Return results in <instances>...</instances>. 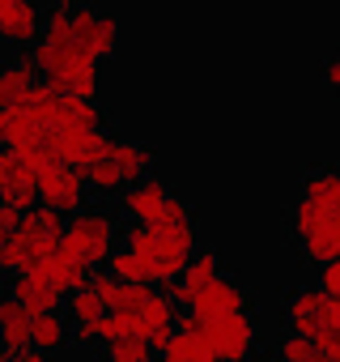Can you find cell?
I'll use <instances>...</instances> for the list:
<instances>
[{
  "label": "cell",
  "instance_id": "1",
  "mask_svg": "<svg viewBox=\"0 0 340 362\" xmlns=\"http://www.w3.org/2000/svg\"><path fill=\"white\" fill-rule=\"evenodd\" d=\"M119 47V22L111 13L85 9V5H64L47 13L43 39L30 52L39 64L43 86L56 94L73 98H94L98 94V69L111 60Z\"/></svg>",
  "mask_w": 340,
  "mask_h": 362
},
{
  "label": "cell",
  "instance_id": "2",
  "mask_svg": "<svg viewBox=\"0 0 340 362\" xmlns=\"http://www.w3.org/2000/svg\"><path fill=\"white\" fill-rule=\"evenodd\" d=\"M289 226L298 252L310 264H340V166H319L302 179Z\"/></svg>",
  "mask_w": 340,
  "mask_h": 362
},
{
  "label": "cell",
  "instance_id": "3",
  "mask_svg": "<svg viewBox=\"0 0 340 362\" xmlns=\"http://www.w3.org/2000/svg\"><path fill=\"white\" fill-rule=\"evenodd\" d=\"M123 247L140 260L145 281L175 286L192 264V256L200 252V235H196V222H175V226L157 222V226H132L123 235Z\"/></svg>",
  "mask_w": 340,
  "mask_h": 362
},
{
  "label": "cell",
  "instance_id": "4",
  "mask_svg": "<svg viewBox=\"0 0 340 362\" xmlns=\"http://www.w3.org/2000/svg\"><path fill=\"white\" fill-rule=\"evenodd\" d=\"M285 324L293 337H306L319 354L340 362V298L323 294L319 286L293 290L285 303Z\"/></svg>",
  "mask_w": 340,
  "mask_h": 362
},
{
  "label": "cell",
  "instance_id": "5",
  "mask_svg": "<svg viewBox=\"0 0 340 362\" xmlns=\"http://www.w3.org/2000/svg\"><path fill=\"white\" fill-rule=\"evenodd\" d=\"M115 252H119V222H115V214L111 209H90V205L77 218H68V226L60 235V247H56V256H64L73 264H85V269L107 264Z\"/></svg>",
  "mask_w": 340,
  "mask_h": 362
},
{
  "label": "cell",
  "instance_id": "6",
  "mask_svg": "<svg viewBox=\"0 0 340 362\" xmlns=\"http://www.w3.org/2000/svg\"><path fill=\"white\" fill-rule=\"evenodd\" d=\"M64 226H68V222H64L60 214L43 209V205H39V209H30V214H22V222H18L13 239L0 247V264H5V273H26V269L43 264L47 256H56Z\"/></svg>",
  "mask_w": 340,
  "mask_h": 362
},
{
  "label": "cell",
  "instance_id": "7",
  "mask_svg": "<svg viewBox=\"0 0 340 362\" xmlns=\"http://www.w3.org/2000/svg\"><path fill=\"white\" fill-rule=\"evenodd\" d=\"M90 184H85V170L64 166V162H47L39 170V205L60 214V218H77L85 209Z\"/></svg>",
  "mask_w": 340,
  "mask_h": 362
},
{
  "label": "cell",
  "instance_id": "8",
  "mask_svg": "<svg viewBox=\"0 0 340 362\" xmlns=\"http://www.w3.org/2000/svg\"><path fill=\"white\" fill-rule=\"evenodd\" d=\"M200 337L213 345V354L221 362H251L255 354V324L251 315H221V320H200Z\"/></svg>",
  "mask_w": 340,
  "mask_h": 362
},
{
  "label": "cell",
  "instance_id": "9",
  "mask_svg": "<svg viewBox=\"0 0 340 362\" xmlns=\"http://www.w3.org/2000/svg\"><path fill=\"white\" fill-rule=\"evenodd\" d=\"M170 197H175L170 184H162L157 175H145V179H136L132 188L119 192V214L132 226H157L162 214H166V205H170Z\"/></svg>",
  "mask_w": 340,
  "mask_h": 362
},
{
  "label": "cell",
  "instance_id": "10",
  "mask_svg": "<svg viewBox=\"0 0 340 362\" xmlns=\"http://www.w3.org/2000/svg\"><path fill=\"white\" fill-rule=\"evenodd\" d=\"M0 205L30 214L39 205V170L26 166L13 149H0Z\"/></svg>",
  "mask_w": 340,
  "mask_h": 362
},
{
  "label": "cell",
  "instance_id": "11",
  "mask_svg": "<svg viewBox=\"0 0 340 362\" xmlns=\"http://www.w3.org/2000/svg\"><path fill=\"white\" fill-rule=\"evenodd\" d=\"M107 141H111V136H107L102 128H56V132L47 136V149H51V158H56V162L85 170L90 162H98V158H102Z\"/></svg>",
  "mask_w": 340,
  "mask_h": 362
},
{
  "label": "cell",
  "instance_id": "12",
  "mask_svg": "<svg viewBox=\"0 0 340 362\" xmlns=\"http://www.w3.org/2000/svg\"><path fill=\"white\" fill-rule=\"evenodd\" d=\"M43 26H47V13L35 5V0H5V5H0V43L39 47Z\"/></svg>",
  "mask_w": 340,
  "mask_h": 362
},
{
  "label": "cell",
  "instance_id": "13",
  "mask_svg": "<svg viewBox=\"0 0 340 362\" xmlns=\"http://www.w3.org/2000/svg\"><path fill=\"white\" fill-rule=\"evenodd\" d=\"M243 311H247V290L234 277H226V273L209 290H200L196 303H192L196 320H221V315H243Z\"/></svg>",
  "mask_w": 340,
  "mask_h": 362
},
{
  "label": "cell",
  "instance_id": "14",
  "mask_svg": "<svg viewBox=\"0 0 340 362\" xmlns=\"http://www.w3.org/2000/svg\"><path fill=\"white\" fill-rule=\"evenodd\" d=\"M217 277H221V260H217V252H196V256H192V264L183 269V277H179L175 286H166V294L175 298L179 307H192V303H196V294H200V290H209Z\"/></svg>",
  "mask_w": 340,
  "mask_h": 362
},
{
  "label": "cell",
  "instance_id": "15",
  "mask_svg": "<svg viewBox=\"0 0 340 362\" xmlns=\"http://www.w3.org/2000/svg\"><path fill=\"white\" fill-rule=\"evenodd\" d=\"M30 345H35V315L13 294H5L0 298V349L5 354H26Z\"/></svg>",
  "mask_w": 340,
  "mask_h": 362
},
{
  "label": "cell",
  "instance_id": "16",
  "mask_svg": "<svg viewBox=\"0 0 340 362\" xmlns=\"http://www.w3.org/2000/svg\"><path fill=\"white\" fill-rule=\"evenodd\" d=\"M162 362H221L213 354V345L200 337V320L188 311L175 328V337H170V345L162 349Z\"/></svg>",
  "mask_w": 340,
  "mask_h": 362
},
{
  "label": "cell",
  "instance_id": "17",
  "mask_svg": "<svg viewBox=\"0 0 340 362\" xmlns=\"http://www.w3.org/2000/svg\"><path fill=\"white\" fill-rule=\"evenodd\" d=\"M9 294L30 311V315H47V311H60V303H64V294L47 281V277H39L35 269H26V273H13V286H9Z\"/></svg>",
  "mask_w": 340,
  "mask_h": 362
},
{
  "label": "cell",
  "instance_id": "18",
  "mask_svg": "<svg viewBox=\"0 0 340 362\" xmlns=\"http://www.w3.org/2000/svg\"><path fill=\"white\" fill-rule=\"evenodd\" d=\"M35 86H39L35 56H22V60H5V64H0V107H18Z\"/></svg>",
  "mask_w": 340,
  "mask_h": 362
},
{
  "label": "cell",
  "instance_id": "19",
  "mask_svg": "<svg viewBox=\"0 0 340 362\" xmlns=\"http://www.w3.org/2000/svg\"><path fill=\"white\" fill-rule=\"evenodd\" d=\"M102 153H107V158L115 162V170L128 179V188L136 184V179H145V175H149V166H153V149H149V145H140V141H123V136H111Z\"/></svg>",
  "mask_w": 340,
  "mask_h": 362
},
{
  "label": "cell",
  "instance_id": "20",
  "mask_svg": "<svg viewBox=\"0 0 340 362\" xmlns=\"http://www.w3.org/2000/svg\"><path fill=\"white\" fill-rule=\"evenodd\" d=\"M90 290L102 298L107 311H140V303L153 294L149 286H128V281H119V277H111V273L90 277Z\"/></svg>",
  "mask_w": 340,
  "mask_h": 362
},
{
  "label": "cell",
  "instance_id": "21",
  "mask_svg": "<svg viewBox=\"0 0 340 362\" xmlns=\"http://www.w3.org/2000/svg\"><path fill=\"white\" fill-rule=\"evenodd\" d=\"M102 107L94 98H64L60 103V119L56 128H102Z\"/></svg>",
  "mask_w": 340,
  "mask_h": 362
},
{
  "label": "cell",
  "instance_id": "22",
  "mask_svg": "<svg viewBox=\"0 0 340 362\" xmlns=\"http://www.w3.org/2000/svg\"><path fill=\"white\" fill-rule=\"evenodd\" d=\"M68 345V320L60 311H47V315H35V349L43 354H60Z\"/></svg>",
  "mask_w": 340,
  "mask_h": 362
},
{
  "label": "cell",
  "instance_id": "23",
  "mask_svg": "<svg viewBox=\"0 0 340 362\" xmlns=\"http://www.w3.org/2000/svg\"><path fill=\"white\" fill-rule=\"evenodd\" d=\"M85 184H90V192H94V197H115V192H123V188H128V179H123V175L115 170V162L102 153L98 162H90V166H85Z\"/></svg>",
  "mask_w": 340,
  "mask_h": 362
},
{
  "label": "cell",
  "instance_id": "24",
  "mask_svg": "<svg viewBox=\"0 0 340 362\" xmlns=\"http://www.w3.org/2000/svg\"><path fill=\"white\" fill-rule=\"evenodd\" d=\"M68 324L73 328H81V324H98L102 315H107V307H102V298L85 286V290H77V294H68Z\"/></svg>",
  "mask_w": 340,
  "mask_h": 362
},
{
  "label": "cell",
  "instance_id": "25",
  "mask_svg": "<svg viewBox=\"0 0 340 362\" xmlns=\"http://www.w3.org/2000/svg\"><path fill=\"white\" fill-rule=\"evenodd\" d=\"M102 362H153V345L140 341V337H132V341H111L107 354H102Z\"/></svg>",
  "mask_w": 340,
  "mask_h": 362
},
{
  "label": "cell",
  "instance_id": "26",
  "mask_svg": "<svg viewBox=\"0 0 340 362\" xmlns=\"http://www.w3.org/2000/svg\"><path fill=\"white\" fill-rule=\"evenodd\" d=\"M107 273H111V277H119V281H128V286H149V281H145V269H140V260H136L128 247H119V252L107 260Z\"/></svg>",
  "mask_w": 340,
  "mask_h": 362
},
{
  "label": "cell",
  "instance_id": "27",
  "mask_svg": "<svg viewBox=\"0 0 340 362\" xmlns=\"http://www.w3.org/2000/svg\"><path fill=\"white\" fill-rule=\"evenodd\" d=\"M310 349H315V345H310L306 337H293V332H289V337H285V341L277 345V358H281V362H302V358H306Z\"/></svg>",
  "mask_w": 340,
  "mask_h": 362
},
{
  "label": "cell",
  "instance_id": "28",
  "mask_svg": "<svg viewBox=\"0 0 340 362\" xmlns=\"http://www.w3.org/2000/svg\"><path fill=\"white\" fill-rule=\"evenodd\" d=\"M323 294H332V298H340V264H323L319 269V281H315Z\"/></svg>",
  "mask_w": 340,
  "mask_h": 362
},
{
  "label": "cell",
  "instance_id": "29",
  "mask_svg": "<svg viewBox=\"0 0 340 362\" xmlns=\"http://www.w3.org/2000/svg\"><path fill=\"white\" fill-rule=\"evenodd\" d=\"M18 222H22V214H18V209H9V205H0V247H5V243L13 239Z\"/></svg>",
  "mask_w": 340,
  "mask_h": 362
},
{
  "label": "cell",
  "instance_id": "30",
  "mask_svg": "<svg viewBox=\"0 0 340 362\" xmlns=\"http://www.w3.org/2000/svg\"><path fill=\"white\" fill-rule=\"evenodd\" d=\"M323 86L327 90H340V52H332V60L323 64Z\"/></svg>",
  "mask_w": 340,
  "mask_h": 362
},
{
  "label": "cell",
  "instance_id": "31",
  "mask_svg": "<svg viewBox=\"0 0 340 362\" xmlns=\"http://www.w3.org/2000/svg\"><path fill=\"white\" fill-rule=\"evenodd\" d=\"M13 358H18V362H51V354H43V349H35V345H30L26 354H13Z\"/></svg>",
  "mask_w": 340,
  "mask_h": 362
},
{
  "label": "cell",
  "instance_id": "32",
  "mask_svg": "<svg viewBox=\"0 0 340 362\" xmlns=\"http://www.w3.org/2000/svg\"><path fill=\"white\" fill-rule=\"evenodd\" d=\"M9 145V107H0V149Z\"/></svg>",
  "mask_w": 340,
  "mask_h": 362
},
{
  "label": "cell",
  "instance_id": "33",
  "mask_svg": "<svg viewBox=\"0 0 340 362\" xmlns=\"http://www.w3.org/2000/svg\"><path fill=\"white\" fill-rule=\"evenodd\" d=\"M35 5L43 9V5H51V9H64V5H73V0H35Z\"/></svg>",
  "mask_w": 340,
  "mask_h": 362
},
{
  "label": "cell",
  "instance_id": "34",
  "mask_svg": "<svg viewBox=\"0 0 340 362\" xmlns=\"http://www.w3.org/2000/svg\"><path fill=\"white\" fill-rule=\"evenodd\" d=\"M0 362H9V354H5V349H0Z\"/></svg>",
  "mask_w": 340,
  "mask_h": 362
},
{
  "label": "cell",
  "instance_id": "35",
  "mask_svg": "<svg viewBox=\"0 0 340 362\" xmlns=\"http://www.w3.org/2000/svg\"><path fill=\"white\" fill-rule=\"evenodd\" d=\"M0 277H5V264H0Z\"/></svg>",
  "mask_w": 340,
  "mask_h": 362
},
{
  "label": "cell",
  "instance_id": "36",
  "mask_svg": "<svg viewBox=\"0 0 340 362\" xmlns=\"http://www.w3.org/2000/svg\"><path fill=\"white\" fill-rule=\"evenodd\" d=\"M9 362H18V358H13V354H9Z\"/></svg>",
  "mask_w": 340,
  "mask_h": 362
},
{
  "label": "cell",
  "instance_id": "37",
  "mask_svg": "<svg viewBox=\"0 0 340 362\" xmlns=\"http://www.w3.org/2000/svg\"><path fill=\"white\" fill-rule=\"evenodd\" d=\"M272 362H281V358H272Z\"/></svg>",
  "mask_w": 340,
  "mask_h": 362
},
{
  "label": "cell",
  "instance_id": "38",
  "mask_svg": "<svg viewBox=\"0 0 340 362\" xmlns=\"http://www.w3.org/2000/svg\"><path fill=\"white\" fill-rule=\"evenodd\" d=\"M0 5H5V0H0Z\"/></svg>",
  "mask_w": 340,
  "mask_h": 362
}]
</instances>
